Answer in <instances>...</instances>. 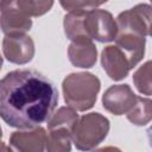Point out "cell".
<instances>
[{"mask_svg": "<svg viewBox=\"0 0 152 152\" xmlns=\"http://www.w3.org/2000/svg\"><path fill=\"white\" fill-rule=\"evenodd\" d=\"M100 88L99 77L90 72H72L62 83L64 101L76 112L90 109L96 102Z\"/></svg>", "mask_w": 152, "mask_h": 152, "instance_id": "2", "label": "cell"}, {"mask_svg": "<svg viewBox=\"0 0 152 152\" xmlns=\"http://www.w3.org/2000/svg\"><path fill=\"white\" fill-rule=\"evenodd\" d=\"M19 6L30 15L39 17L45 14L53 6V1H34V0H18Z\"/></svg>", "mask_w": 152, "mask_h": 152, "instance_id": "17", "label": "cell"}, {"mask_svg": "<svg viewBox=\"0 0 152 152\" xmlns=\"http://www.w3.org/2000/svg\"><path fill=\"white\" fill-rule=\"evenodd\" d=\"M137 100L138 95L133 93L128 84H114L103 93L102 106L114 115H124L131 112Z\"/></svg>", "mask_w": 152, "mask_h": 152, "instance_id": "6", "label": "cell"}, {"mask_svg": "<svg viewBox=\"0 0 152 152\" xmlns=\"http://www.w3.org/2000/svg\"><path fill=\"white\" fill-rule=\"evenodd\" d=\"M151 5H152V2H151Z\"/></svg>", "mask_w": 152, "mask_h": 152, "instance_id": "23", "label": "cell"}, {"mask_svg": "<svg viewBox=\"0 0 152 152\" xmlns=\"http://www.w3.org/2000/svg\"><path fill=\"white\" fill-rule=\"evenodd\" d=\"M1 30L7 34H25L32 26L31 17L19 6L18 0H2L0 2Z\"/></svg>", "mask_w": 152, "mask_h": 152, "instance_id": "5", "label": "cell"}, {"mask_svg": "<svg viewBox=\"0 0 152 152\" xmlns=\"http://www.w3.org/2000/svg\"><path fill=\"white\" fill-rule=\"evenodd\" d=\"M94 152H122L121 150H119L118 147H114V146H106V147H102V148H99Z\"/></svg>", "mask_w": 152, "mask_h": 152, "instance_id": "19", "label": "cell"}, {"mask_svg": "<svg viewBox=\"0 0 152 152\" xmlns=\"http://www.w3.org/2000/svg\"><path fill=\"white\" fill-rule=\"evenodd\" d=\"M84 31L87 37L91 40L95 39L100 43H108L115 40L118 33L116 20H114L108 11L95 8L86 14Z\"/></svg>", "mask_w": 152, "mask_h": 152, "instance_id": "4", "label": "cell"}, {"mask_svg": "<svg viewBox=\"0 0 152 152\" xmlns=\"http://www.w3.org/2000/svg\"><path fill=\"white\" fill-rule=\"evenodd\" d=\"M2 53L14 64H26L34 56V43L27 34H7L2 39Z\"/></svg>", "mask_w": 152, "mask_h": 152, "instance_id": "7", "label": "cell"}, {"mask_svg": "<svg viewBox=\"0 0 152 152\" xmlns=\"http://www.w3.org/2000/svg\"><path fill=\"white\" fill-rule=\"evenodd\" d=\"M147 138H148V142H150V146L152 147V125L148 127V129H147Z\"/></svg>", "mask_w": 152, "mask_h": 152, "instance_id": "20", "label": "cell"}, {"mask_svg": "<svg viewBox=\"0 0 152 152\" xmlns=\"http://www.w3.org/2000/svg\"><path fill=\"white\" fill-rule=\"evenodd\" d=\"M133 83L142 95H152V61H147L133 74Z\"/></svg>", "mask_w": 152, "mask_h": 152, "instance_id": "16", "label": "cell"}, {"mask_svg": "<svg viewBox=\"0 0 152 152\" xmlns=\"http://www.w3.org/2000/svg\"><path fill=\"white\" fill-rule=\"evenodd\" d=\"M46 131L37 127L26 131H15L10 138V146L13 152H45Z\"/></svg>", "mask_w": 152, "mask_h": 152, "instance_id": "8", "label": "cell"}, {"mask_svg": "<svg viewBox=\"0 0 152 152\" xmlns=\"http://www.w3.org/2000/svg\"><path fill=\"white\" fill-rule=\"evenodd\" d=\"M89 12V11H87ZM87 12H68L65 14L64 20H63V26H64V33L68 39L71 42L88 38L84 31V18Z\"/></svg>", "mask_w": 152, "mask_h": 152, "instance_id": "13", "label": "cell"}, {"mask_svg": "<svg viewBox=\"0 0 152 152\" xmlns=\"http://www.w3.org/2000/svg\"><path fill=\"white\" fill-rule=\"evenodd\" d=\"M129 122L135 126H144L152 120V100L142 96H138L134 107L128 114H126Z\"/></svg>", "mask_w": 152, "mask_h": 152, "instance_id": "14", "label": "cell"}, {"mask_svg": "<svg viewBox=\"0 0 152 152\" xmlns=\"http://www.w3.org/2000/svg\"><path fill=\"white\" fill-rule=\"evenodd\" d=\"M78 119H80L78 114L71 107H61L57 109V112L53 113L51 119L48 121V129L49 128H68L72 131Z\"/></svg>", "mask_w": 152, "mask_h": 152, "instance_id": "15", "label": "cell"}, {"mask_svg": "<svg viewBox=\"0 0 152 152\" xmlns=\"http://www.w3.org/2000/svg\"><path fill=\"white\" fill-rule=\"evenodd\" d=\"M69 61L77 68H93L97 59V50L90 38L74 40L68 48Z\"/></svg>", "mask_w": 152, "mask_h": 152, "instance_id": "11", "label": "cell"}, {"mask_svg": "<svg viewBox=\"0 0 152 152\" xmlns=\"http://www.w3.org/2000/svg\"><path fill=\"white\" fill-rule=\"evenodd\" d=\"M1 147H2V152H13L12 148H11V146H7L5 142L1 144Z\"/></svg>", "mask_w": 152, "mask_h": 152, "instance_id": "21", "label": "cell"}, {"mask_svg": "<svg viewBox=\"0 0 152 152\" xmlns=\"http://www.w3.org/2000/svg\"><path fill=\"white\" fill-rule=\"evenodd\" d=\"M109 127V120L102 114H84L78 119L72 129V142L80 151H91L104 140Z\"/></svg>", "mask_w": 152, "mask_h": 152, "instance_id": "3", "label": "cell"}, {"mask_svg": "<svg viewBox=\"0 0 152 152\" xmlns=\"http://www.w3.org/2000/svg\"><path fill=\"white\" fill-rule=\"evenodd\" d=\"M148 36L152 37V24H151V27H150V31H148Z\"/></svg>", "mask_w": 152, "mask_h": 152, "instance_id": "22", "label": "cell"}, {"mask_svg": "<svg viewBox=\"0 0 152 152\" xmlns=\"http://www.w3.org/2000/svg\"><path fill=\"white\" fill-rule=\"evenodd\" d=\"M101 65L106 74L114 81L125 78L132 69L128 57L116 45H108L102 50Z\"/></svg>", "mask_w": 152, "mask_h": 152, "instance_id": "9", "label": "cell"}, {"mask_svg": "<svg viewBox=\"0 0 152 152\" xmlns=\"http://www.w3.org/2000/svg\"><path fill=\"white\" fill-rule=\"evenodd\" d=\"M145 43L146 38L139 33L118 28L115 37V45L125 52L128 57L132 68H134L145 55Z\"/></svg>", "mask_w": 152, "mask_h": 152, "instance_id": "10", "label": "cell"}, {"mask_svg": "<svg viewBox=\"0 0 152 152\" xmlns=\"http://www.w3.org/2000/svg\"><path fill=\"white\" fill-rule=\"evenodd\" d=\"M72 131L68 128H49L45 152H70Z\"/></svg>", "mask_w": 152, "mask_h": 152, "instance_id": "12", "label": "cell"}, {"mask_svg": "<svg viewBox=\"0 0 152 152\" xmlns=\"http://www.w3.org/2000/svg\"><path fill=\"white\" fill-rule=\"evenodd\" d=\"M57 103L53 83L36 70H13L0 82V115L10 127L37 128L51 119Z\"/></svg>", "mask_w": 152, "mask_h": 152, "instance_id": "1", "label": "cell"}, {"mask_svg": "<svg viewBox=\"0 0 152 152\" xmlns=\"http://www.w3.org/2000/svg\"><path fill=\"white\" fill-rule=\"evenodd\" d=\"M59 4L68 12H74V11L87 12L101 6L102 4H104V1H77L76 0V1H61Z\"/></svg>", "mask_w": 152, "mask_h": 152, "instance_id": "18", "label": "cell"}]
</instances>
